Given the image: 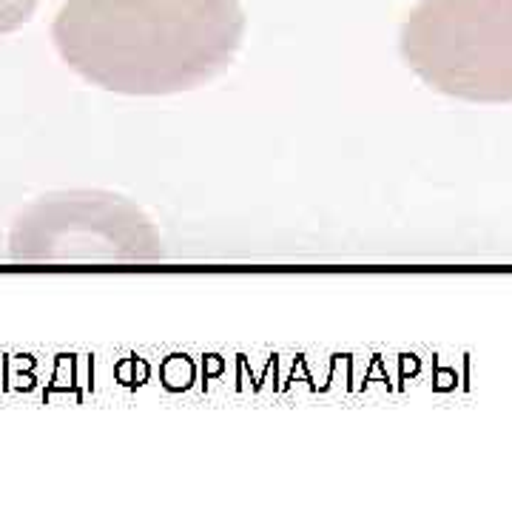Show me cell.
Instances as JSON below:
<instances>
[{"label":"cell","instance_id":"2","mask_svg":"<svg viewBox=\"0 0 512 512\" xmlns=\"http://www.w3.org/2000/svg\"><path fill=\"white\" fill-rule=\"evenodd\" d=\"M399 49L433 92L512 103V0H421L404 20Z\"/></svg>","mask_w":512,"mask_h":512},{"label":"cell","instance_id":"1","mask_svg":"<svg viewBox=\"0 0 512 512\" xmlns=\"http://www.w3.org/2000/svg\"><path fill=\"white\" fill-rule=\"evenodd\" d=\"M239 0H66L52 23L63 63L128 97L200 89L237 57Z\"/></svg>","mask_w":512,"mask_h":512},{"label":"cell","instance_id":"3","mask_svg":"<svg viewBox=\"0 0 512 512\" xmlns=\"http://www.w3.org/2000/svg\"><path fill=\"white\" fill-rule=\"evenodd\" d=\"M9 254L23 262L114 259L146 262L163 256V239L146 211L109 191L40 197L9 234Z\"/></svg>","mask_w":512,"mask_h":512},{"label":"cell","instance_id":"4","mask_svg":"<svg viewBox=\"0 0 512 512\" xmlns=\"http://www.w3.org/2000/svg\"><path fill=\"white\" fill-rule=\"evenodd\" d=\"M40 0H0V35H9L20 29L35 15Z\"/></svg>","mask_w":512,"mask_h":512}]
</instances>
